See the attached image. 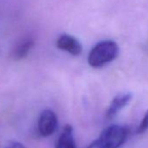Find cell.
<instances>
[{
	"label": "cell",
	"instance_id": "2",
	"mask_svg": "<svg viewBox=\"0 0 148 148\" xmlns=\"http://www.w3.org/2000/svg\"><path fill=\"white\" fill-rule=\"evenodd\" d=\"M128 131L125 127L113 125L106 128L96 140L87 148H119L127 138Z\"/></svg>",
	"mask_w": 148,
	"mask_h": 148
},
{
	"label": "cell",
	"instance_id": "9",
	"mask_svg": "<svg viewBox=\"0 0 148 148\" xmlns=\"http://www.w3.org/2000/svg\"><path fill=\"white\" fill-rule=\"evenodd\" d=\"M5 148H26L22 143L20 142H18V141H11L9 142Z\"/></svg>",
	"mask_w": 148,
	"mask_h": 148
},
{
	"label": "cell",
	"instance_id": "3",
	"mask_svg": "<svg viewBox=\"0 0 148 148\" xmlns=\"http://www.w3.org/2000/svg\"><path fill=\"white\" fill-rule=\"evenodd\" d=\"M58 127V117L56 113L50 110H44L38 118V129L39 133L44 137L51 136L54 133Z\"/></svg>",
	"mask_w": 148,
	"mask_h": 148
},
{
	"label": "cell",
	"instance_id": "8",
	"mask_svg": "<svg viewBox=\"0 0 148 148\" xmlns=\"http://www.w3.org/2000/svg\"><path fill=\"white\" fill-rule=\"evenodd\" d=\"M147 130H148V110L145 112L141 122L139 123V125L137 128V133L142 134L145 132H146Z\"/></svg>",
	"mask_w": 148,
	"mask_h": 148
},
{
	"label": "cell",
	"instance_id": "4",
	"mask_svg": "<svg viewBox=\"0 0 148 148\" xmlns=\"http://www.w3.org/2000/svg\"><path fill=\"white\" fill-rule=\"evenodd\" d=\"M56 45L58 49L64 51L72 56H79L83 50L81 43L75 37L66 33L61 34L58 38Z\"/></svg>",
	"mask_w": 148,
	"mask_h": 148
},
{
	"label": "cell",
	"instance_id": "7",
	"mask_svg": "<svg viewBox=\"0 0 148 148\" xmlns=\"http://www.w3.org/2000/svg\"><path fill=\"white\" fill-rule=\"evenodd\" d=\"M55 148H76L73 137V129L70 125H66L56 143Z\"/></svg>",
	"mask_w": 148,
	"mask_h": 148
},
{
	"label": "cell",
	"instance_id": "6",
	"mask_svg": "<svg viewBox=\"0 0 148 148\" xmlns=\"http://www.w3.org/2000/svg\"><path fill=\"white\" fill-rule=\"evenodd\" d=\"M33 46H34L33 38L26 37V38H23L21 41H19L16 47L13 49V51L12 54V58L17 61L25 58L29 54V52L33 48Z\"/></svg>",
	"mask_w": 148,
	"mask_h": 148
},
{
	"label": "cell",
	"instance_id": "5",
	"mask_svg": "<svg viewBox=\"0 0 148 148\" xmlns=\"http://www.w3.org/2000/svg\"><path fill=\"white\" fill-rule=\"evenodd\" d=\"M132 98V95L130 92L120 93L118 94L116 97H114L106 112V118L109 119L114 118L122 108H124L125 106H127L130 103Z\"/></svg>",
	"mask_w": 148,
	"mask_h": 148
},
{
	"label": "cell",
	"instance_id": "1",
	"mask_svg": "<svg viewBox=\"0 0 148 148\" xmlns=\"http://www.w3.org/2000/svg\"><path fill=\"white\" fill-rule=\"evenodd\" d=\"M119 48L112 40H104L98 43L88 55V64L93 68H100L112 62L119 55Z\"/></svg>",
	"mask_w": 148,
	"mask_h": 148
}]
</instances>
